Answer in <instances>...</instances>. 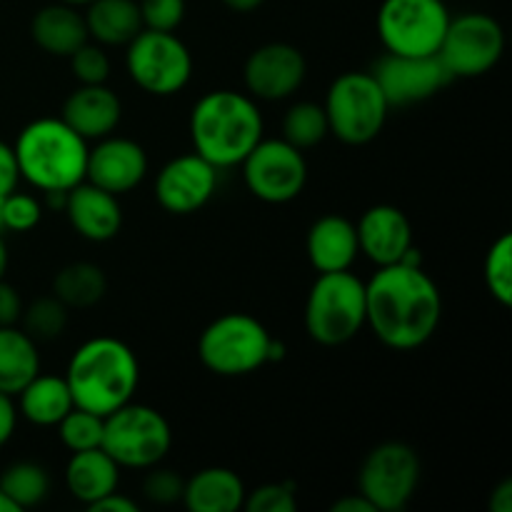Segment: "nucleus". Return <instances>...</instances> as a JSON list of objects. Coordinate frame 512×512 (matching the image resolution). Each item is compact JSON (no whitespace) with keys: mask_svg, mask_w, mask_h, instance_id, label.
<instances>
[{"mask_svg":"<svg viewBox=\"0 0 512 512\" xmlns=\"http://www.w3.org/2000/svg\"><path fill=\"white\" fill-rule=\"evenodd\" d=\"M18 183H20V168H18V158H15L13 145L0 140V198L13 193V190L18 188Z\"/></svg>","mask_w":512,"mask_h":512,"instance_id":"39","label":"nucleus"},{"mask_svg":"<svg viewBox=\"0 0 512 512\" xmlns=\"http://www.w3.org/2000/svg\"><path fill=\"white\" fill-rule=\"evenodd\" d=\"M70 410H73V395L65 378L38 373L18 393V413L40 428H53Z\"/></svg>","mask_w":512,"mask_h":512,"instance_id":"25","label":"nucleus"},{"mask_svg":"<svg viewBox=\"0 0 512 512\" xmlns=\"http://www.w3.org/2000/svg\"><path fill=\"white\" fill-rule=\"evenodd\" d=\"M20 180L38 190H70L83 183L88 168V140L63 118H38L20 130L13 145Z\"/></svg>","mask_w":512,"mask_h":512,"instance_id":"4","label":"nucleus"},{"mask_svg":"<svg viewBox=\"0 0 512 512\" xmlns=\"http://www.w3.org/2000/svg\"><path fill=\"white\" fill-rule=\"evenodd\" d=\"M190 138L200 158L215 168H233L263 140V115L250 95L213 90L190 113Z\"/></svg>","mask_w":512,"mask_h":512,"instance_id":"3","label":"nucleus"},{"mask_svg":"<svg viewBox=\"0 0 512 512\" xmlns=\"http://www.w3.org/2000/svg\"><path fill=\"white\" fill-rule=\"evenodd\" d=\"M358 248L378 268L400 263L413 248V225L395 205H373L355 223Z\"/></svg>","mask_w":512,"mask_h":512,"instance_id":"18","label":"nucleus"},{"mask_svg":"<svg viewBox=\"0 0 512 512\" xmlns=\"http://www.w3.org/2000/svg\"><path fill=\"white\" fill-rule=\"evenodd\" d=\"M70 68L80 85H100L110 75V58L100 45L85 40L73 55H70Z\"/></svg>","mask_w":512,"mask_h":512,"instance_id":"35","label":"nucleus"},{"mask_svg":"<svg viewBox=\"0 0 512 512\" xmlns=\"http://www.w3.org/2000/svg\"><path fill=\"white\" fill-rule=\"evenodd\" d=\"M330 512H375V508L358 493V495H345V498L335 500V503L330 505Z\"/></svg>","mask_w":512,"mask_h":512,"instance_id":"44","label":"nucleus"},{"mask_svg":"<svg viewBox=\"0 0 512 512\" xmlns=\"http://www.w3.org/2000/svg\"><path fill=\"white\" fill-rule=\"evenodd\" d=\"M5 270H8V248H5V240L0 238V280L5 278Z\"/></svg>","mask_w":512,"mask_h":512,"instance_id":"47","label":"nucleus"},{"mask_svg":"<svg viewBox=\"0 0 512 512\" xmlns=\"http://www.w3.org/2000/svg\"><path fill=\"white\" fill-rule=\"evenodd\" d=\"M90 512H138L140 505L135 503V500L125 498V495H120L118 490L110 495H105V498L95 500L93 505H88Z\"/></svg>","mask_w":512,"mask_h":512,"instance_id":"42","label":"nucleus"},{"mask_svg":"<svg viewBox=\"0 0 512 512\" xmlns=\"http://www.w3.org/2000/svg\"><path fill=\"white\" fill-rule=\"evenodd\" d=\"M483 278L488 293L498 300L503 308L512 305V235L503 233L485 255Z\"/></svg>","mask_w":512,"mask_h":512,"instance_id":"32","label":"nucleus"},{"mask_svg":"<svg viewBox=\"0 0 512 512\" xmlns=\"http://www.w3.org/2000/svg\"><path fill=\"white\" fill-rule=\"evenodd\" d=\"M218 188V168L198 153L178 155L160 168L155 178V198L173 215L198 213Z\"/></svg>","mask_w":512,"mask_h":512,"instance_id":"15","label":"nucleus"},{"mask_svg":"<svg viewBox=\"0 0 512 512\" xmlns=\"http://www.w3.org/2000/svg\"><path fill=\"white\" fill-rule=\"evenodd\" d=\"M140 18L143 28L173 33L185 18V0H140Z\"/></svg>","mask_w":512,"mask_h":512,"instance_id":"38","label":"nucleus"},{"mask_svg":"<svg viewBox=\"0 0 512 512\" xmlns=\"http://www.w3.org/2000/svg\"><path fill=\"white\" fill-rule=\"evenodd\" d=\"M120 483V465L103 448L73 453L65 465V485L70 495L83 505L115 493Z\"/></svg>","mask_w":512,"mask_h":512,"instance_id":"24","label":"nucleus"},{"mask_svg":"<svg viewBox=\"0 0 512 512\" xmlns=\"http://www.w3.org/2000/svg\"><path fill=\"white\" fill-rule=\"evenodd\" d=\"M330 133L328 115L318 103H295L283 118V140L298 150L315 148Z\"/></svg>","mask_w":512,"mask_h":512,"instance_id":"30","label":"nucleus"},{"mask_svg":"<svg viewBox=\"0 0 512 512\" xmlns=\"http://www.w3.org/2000/svg\"><path fill=\"white\" fill-rule=\"evenodd\" d=\"M450 13L443 0H383L378 35L395 55H438Z\"/></svg>","mask_w":512,"mask_h":512,"instance_id":"10","label":"nucleus"},{"mask_svg":"<svg viewBox=\"0 0 512 512\" xmlns=\"http://www.w3.org/2000/svg\"><path fill=\"white\" fill-rule=\"evenodd\" d=\"M125 48L128 75L145 93L168 98L193 78V55L175 33L143 28Z\"/></svg>","mask_w":512,"mask_h":512,"instance_id":"9","label":"nucleus"},{"mask_svg":"<svg viewBox=\"0 0 512 512\" xmlns=\"http://www.w3.org/2000/svg\"><path fill=\"white\" fill-rule=\"evenodd\" d=\"M305 250H308V260L318 273L350 270V265L360 255L355 223L343 215H323L310 225Z\"/></svg>","mask_w":512,"mask_h":512,"instance_id":"21","label":"nucleus"},{"mask_svg":"<svg viewBox=\"0 0 512 512\" xmlns=\"http://www.w3.org/2000/svg\"><path fill=\"white\" fill-rule=\"evenodd\" d=\"M105 290H108V278L103 268L93 263H70L53 278V295L73 310L98 305L105 298Z\"/></svg>","mask_w":512,"mask_h":512,"instance_id":"28","label":"nucleus"},{"mask_svg":"<svg viewBox=\"0 0 512 512\" xmlns=\"http://www.w3.org/2000/svg\"><path fill=\"white\" fill-rule=\"evenodd\" d=\"M0 490L18 505L20 510L35 508L50 493L48 470L38 463H15L0 475Z\"/></svg>","mask_w":512,"mask_h":512,"instance_id":"29","label":"nucleus"},{"mask_svg":"<svg viewBox=\"0 0 512 512\" xmlns=\"http://www.w3.org/2000/svg\"><path fill=\"white\" fill-rule=\"evenodd\" d=\"M123 105L120 98L105 83L100 85H80L78 90L65 98L60 118L90 143L113 135L118 128Z\"/></svg>","mask_w":512,"mask_h":512,"instance_id":"20","label":"nucleus"},{"mask_svg":"<svg viewBox=\"0 0 512 512\" xmlns=\"http://www.w3.org/2000/svg\"><path fill=\"white\" fill-rule=\"evenodd\" d=\"M173 445V430L163 413L140 403H125L123 408L105 415L103 445L100 448L123 468L148 470L158 465Z\"/></svg>","mask_w":512,"mask_h":512,"instance_id":"8","label":"nucleus"},{"mask_svg":"<svg viewBox=\"0 0 512 512\" xmlns=\"http://www.w3.org/2000/svg\"><path fill=\"white\" fill-rule=\"evenodd\" d=\"M505 33L495 18L485 13H465L450 18L438 58L450 78H480L500 63Z\"/></svg>","mask_w":512,"mask_h":512,"instance_id":"12","label":"nucleus"},{"mask_svg":"<svg viewBox=\"0 0 512 512\" xmlns=\"http://www.w3.org/2000/svg\"><path fill=\"white\" fill-rule=\"evenodd\" d=\"M65 383L75 408L105 418L133 400L140 383L138 358L123 340L108 335L90 338L70 358Z\"/></svg>","mask_w":512,"mask_h":512,"instance_id":"2","label":"nucleus"},{"mask_svg":"<svg viewBox=\"0 0 512 512\" xmlns=\"http://www.w3.org/2000/svg\"><path fill=\"white\" fill-rule=\"evenodd\" d=\"M365 328V283L350 270L320 273L305 300V330L315 343L335 348Z\"/></svg>","mask_w":512,"mask_h":512,"instance_id":"5","label":"nucleus"},{"mask_svg":"<svg viewBox=\"0 0 512 512\" xmlns=\"http://www.w3.org/2000/svg\"><path fill=\"white\" fill-rule=\"evenodd\" d=\"M40 373L35 340L15 325L0 328V393L18 395Z\"/></svg>","mask_w":512,"mask_h":512,"instance_id":"27","label":"nucleus"},{"mask_svg":"<svg viewBox=\"0 0 512 512\" xmlns=\"http://www.w3.org/2000/svg\"><path fill=\"white\" fill-rule=\"evenodd\" d=\"M323 108L330 133L345 145H365L378 138L390 113L378 80L365 70L338 75L328 88Z\"/></svg>","mask_w":512,"mask_h":512,"instance_id":"7","label":"nucleus"},{"mask_svg":"<svg viewBox=\"0 0 512 512\" xmlns=\"http://www.w3.org/2000/svg\"><path fill=\"white\" fill-rule=\"evenodd\" d=\"M68 310V305L60 303L55 295H45L23 308L20 323L33 340H55L68 328Z\"/></svg>","mask_w":512,"mask_h":512,"instance_id":"31","label":"nucleus"},{"mask_svg":"<svg viewBox=\"0 0 512 512\" xmlns=\"http://www.w3.org/2000/svg\"><path fill=\"white\" fill-rule=\"evenodd\" d=\"M420 483V458L410 445L390 440L365 455L358 475V493L375 512L408 508Z\"/></svg>","mask_w":512,"mask_h":512,"instance_id":"11","label":"nucleus"},{"mask_svg":"<svg viewBox=\"0 0 512 512\" xmlns=\"http://www.w3.org/2000/svg\"><path fill=\"white\" fill-rule=\"evenodd\" d=\"M103 415H95L90 410L75 408L65 415L58 423L60 443L70 450V453H83V450H93L103 445Z\"/></svg>","mask_w":512,"mask_h":512,"instance_id":"33","label":"nucleus"},{"mask_svg":"<svg viewBox=\"0 0 512 512\" xmlns=\"http://www.w3.org/2000/svg\"><path fill=\"white\" fill-rule=\"evenodd\" d=\"M15 425H18V405L13 403V395L0 393V448L13 438Z\"/></svg>","mask_w":512,"mask_h":512,"instance_id":"41","label":"nucleus"},{"mask_svg":"<svg viewBox=\"0 0 512 512\" xmlns=\"http://www.w3.org/2000/svg\"><path fill=\"white\" fill-rule=\"evenodd\" d=\"M20 313H23V300H20L18 290L0 280V328L18 323Z\"/></svg>","mask_w":512,"mask_h":512,"instance_id":"40","label":"nucleus"},{"mask_svg":"<svg viewBox=\"0 0 512 512\" xmlns=\"http://www.w3.org/2000/svg\"><path fill=\"white\" fill-rule=\"evenodd\" d=\"M185 480L175 470L168 468H148V475L143 478V495L145 500L155 505H173L183 500Z\"/></svg>","mask_w":512,"mask_h":512,"instance_id":"37","label":"nucleus"},{"mask_svg":"<svg viewBox=\"0 0 512 512\" xmlns=\"http://www.w3.org/2000/svg\"><path fill=\"white\" fill-rule=\"evenodd\" d=\"M245 493L248 490L235 470L205 468L185 480L180 503L190 512H238L243 510Z\"/></svg>","mask_w":512,"mask_h":512,"instance_id":"22","label":"nucleus"},{"mask_svg":"<svg viewBox=\"0 0 512 512\" xmlns=\"http://www.w3.org/2000/svg\"><path fill=\"white\" fill-rule=\"evenodd\" d=\"M303 53L290 43H265L248 55L243 68L245 88L250 98L285 100L305 80Z\"/></svg>","mask_w":512,"mask_h":512,"instance_id":"16","label":"nucleus"},{"mask_svg":"<svg viewBox=\"0 0 512 512\" xmlns=\"http://www.w3.org/2000/svg\"><path fill=\"white\" fill-rule=\"evenodd\" d=\"M30 35L45 53L70 58L88 40V25H85L83 13L75 10V5L60 0V3L45 5L35 13L33 23H30Z\"/></svg>","mask_w":512,"mask_h":512,"instance_id":"23","label":"nucleus"},{"mask_svg":"<svg viewBox=\"0 0 512 512\" xmlns=\"http://www.w3.org/2000/svg\"><path fill=\"white\" fill-rule=\"evenodd\" d=\"M443 318V298L423 265L393 263L365 283V325L393 350L428 343Z\"/></svg>","mask_w":512,"mask_h":512,"instance_id":"1","label":"nucleus"},{"mask_svg":"<svg viewBox=\"0 0 512 512\" xmlns=\"http://www.w3.org/2000/svg\"><path fill=\"white\" fill-rule=\"evenodd\" d=\"M243 510L248 512H295L298 500H295L293 483H265L255 488L253 493H245Z\"/></svg>","mask_w":512,"mask_h":512,"instance_id":"34","label":"nucleus"},{"mask_svg":"<svg viewBox=\"0 0 512 512\" xmlns=\"http://www.w3.org/2000/svg\"><path fill=\"white\" fill-rule=\"evenodd\" d=\"M65 213H68L70 225L78 230L80 238L93 240V243H105L118 235L123 225V210H120L118 195L98 188V185L83 183L73 185L65 200Z\"/></svg>","mask_w":512,"mask_h":512,"instance_id":"19","label":"nucleus"},{"mask_svg":"<svg viewBox=\"0 0 512 512\" xmlns=\"http://www.w3.org/2000/svg\"><path fill=\"white\" fill-rule=\"evenodd\" d=\"M83 18L88 38L98 40V45H128L143 30L135 0H93Z\"/></svg>","mask_w":512,"mask_h":512,"instance_id":"26","label":"nucleus"},{"mask_svg":"<svg viewBox=\"0 0 512 512\" xmlns=\"http://www.w3.org/2000/svg\"><path fill=\"white\" fill-rule=\"evenodd\" d=\"M243 180L250 193L263 203H290L308 183V163L303 150L288 140H260L243 163Z\"/></svg>","mask_w":512,"mask_h":512,"instance_id":"13","label":"nucleus"},{"mask_svg":"<svg viewBox=\"0 0 512 512\" xmlns=\"http://www.w3.org/2000/svg\"><path fill=\"white\" fill-rule=\"evenodd\" d=\"M0 230H3V198H0Z\"/></svg>","mask_w":512,"mask_h":512,"instance_id":"49","label":"nucleus"},{"mask_svg":"<svg viewBox=\"0 0 512 512\" xmlns=\"http://www.w3.org/2000/svg\"><path fill=\"white\" fill-rule=\"evenodd\" d=\"M270 333L245 313H225L200 333L198 358L220 378H243L268 363Z\"/></svg>","mask_w":512,"mask_h":512,"instance_id":"6","label":"nucleus"},{"mask_svg":"<svg viewBox=\"0 0 512 512\" xmlns=\"http://www.w3.org/2000/svg\"><path fill=\"white\" fill-rule=\"evenodd\" d=\"M148 173V155L143 145L130 138H100L88 150L85 180L113 195L138 188Z\"/></svg>","mask_w":512,"mask_h":512,"instance_id":"17","label":"nucleus"},{"mask_svg":"<svg viewBox=\"0 0 512 512\" xmlns=\"http://www.w3.org/2000/svg\"><path fill=\"white\" fill-rule=\"evenodd\" d=\"M223 3L228 5L230 10H235V13H250V10L260 8L265 0H223Z\"/></svg>","mask_w":512,"mask_h":512,"instance_id":"45","label":"nucleus"},{"mask_svg":"<svg viewBox=\"0 0 512 512\" xmlns=\"http://www.w3.org/2000/svg\"><path fill=\"white\" fill-rule=\"evenodd\" d=\"M490 512H512V480H503L490 495Z\"/></svg>","mask_w":512,"mask_h":512,"instance_id":"43","label":"nucleus"},{"mask_svg":"<svg viewBox=\"0 0 512 512\" xmlns=\"http://www.w3.org/2000/svg\"><path fill=\"white\" fill-rule=\"evenodd\" d=\"M63 3H68V5H88V3H93V0H63Z\"/></svg>","mask_w":512,"mask_h":512,"instance_id":"48","label":"nucleus"},{"mask_svg":"<svg viewBox=\"0 0 512 512\" xmlns=\"http://www.w3.org/2000/svg\"><path fill=\"white\" fill-rule=\"evenodd\" d=\"M0 512H23L18 508V505L13 503V500L8 498V495L3 493V490H0Z\"/></svg>","mask_w":512,"mask_h":512,"instance_id":"46","label":"nucleus"},{"mask_svg":"<svg viewBox=\"0 0 512 512\" xmlns=\"http://www.w3.org/2000/svg\"><path fill=\"white\" fill-rule=\"evenodd\" d=\"M43 218V205L33 198L13 190L3 198V228L15 230V233H25L33 230Z\"/></svg>","mask_w":512,"mask_h":512,"instance_id":"36","label":"nucleus"},{"mask_svg":"<svg viewBox=\"0 0 512 512\" xmlns=\"http://www.w3.org/2000/svg\"><path fill=\"white\" fill-rule=\"evenodd\" d=\"M390 108L423 103L450 83V73L438 55L385 53L370 70Z\"/></svg>","mask_w":512,"mask_h":512,"instance_id":"14","label":"nucleus"}]
</instances>
